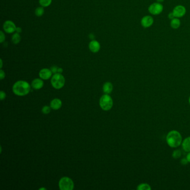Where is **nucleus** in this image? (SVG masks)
Returning a JSON list of instances; mask_svg holds the SVG:
<instances>
[{
  "label": "nucleus",
  "mask_w": 190,
  "mask_h": 190,
  "mask_svg": "<svg viewBox=\"0 0 190 190\" xmlns=\"http://www.w3.org/2000/svg\"><path fill=\"white\" fill-rule=\"evenodd\" d=\"M166 142L171 148L179 147L182 142V137L181 133L176 130H172L168 133L166 136Z\"/></svg>",
  "instance_id": "f257e3e1"
},
{
  "label": "nucleus",
  "mask_w": 190,
  "mask_h": 190,
  "mask_svg": "<svg viewBox=\"0 0 190 190\" xmlns=\"http://www.w3.org/2000/svg\"><path fill=\"white\" fill-rule=\"evenodd\" d=\"M31 90V86L29 83L24 80L16 82L12 86V92L17 96L23 97L27 95Z\"/></svg>",
  "instance_id": "f03ea898"
},
{
  "label": "nucleus",
  "mask_w": 190,
  "mask_h": 190,
  "mask_svg": "<svg viewBox=\"0 0 190 190\" xmlns=\"http://www.w3.org/2000/svg\"><path fill=\"white\" fill-rule=\"evenodd\" d=\"M51 83L53 88L56 89H60L64 87L65 83L64 77L60 73H56L52 77Z\"/></svg>",
  "instance_id": "7ed1b4c3"
},
{
  "label": "nucleus",
  "mask_w": 190,
  "mask_h": 190,
  "mask_svg": "<svg viewBox=\"0 0 190 190\" xmlns=\"http://www.w3.org/2000/svg\"><path fill=\"white\" fill-rule=\"evenodd\" d=\"M99 105L101 108L104 111L110 110L113 105V101L112 97L107 94L102 95L99 100Z\"/></svg>",
  "instance_id": "20e7f679"
},
{
  "label": "nucleus",
  "mask_w": 190,
  "mask_h": 190,
  "mask_svg": "<svg viewBox=\"0 0 190 190\" xmlns=\"http://www.w3.org/2000/svg\"><path fill=\"white\" fill-rule=\"evenodd\" d=\"M59 187L61 190H73L74 184L73 180L68 177H63L59 182Z\"/></svg>",
  "instance_id": "39448f33"
},
{
  "label": "nucleus",
  "mask_w": 190,
  "mask_h": 190,
  "mask_svg": "<svg viewBox=\"0 0 190 190\" xmlns=\"http://www.w3.org/2000/svg\"><path fill=\"white\" fill-rule=\"evenodd\" d=\"M148 10V12L152 15H158L163 12V6L161 3L156 2L151 4Z\"/></svg>",
  "instance_id": "423d86ee"
},
{
  "label": "nucleus",
  "mask_w": 190,
  "mask_h": 190,
  "mask_svg": "<svg viewBox=\"0 0 190 190\" xmlns=\"http://www.w3.org/2000/svg\"><path fill=\"white\" fill-rule=\"evenodd\" d=\"M172 12L175 17L181 18L185 15L186 13V8L183 5H177L173 8Z\"/></svg>",
  "instance_id": "0eeeda50"
},
{
  "label": "nucleus",
  "mask_w": 190,
  "mask_h": 190,
  "mask_svg": "<svg viewBox=\"0 0 190 190\" xmlns=\"http://www.w3.org/2000/svg\"><path fill=\"white\" fill-rule=\"evenodd\" d=\"M153 23L154 19L152 16H144L140 20V24L145 29L151 27L153 25Z\"/></svg>",
  "instance_id": "6e6552de"
},
{
  "label": "nucleus",
  "mask_w": 190,
  "mask_h": 190,
  "mask_svg": "<svg viewBox=\"0 0 190 190\" xmlns=\"http://www.w3.org/2000/svg\"><path fill=\"white\" fill-rule=\"evenodd\" d=\"M16 26L14 22L10 20H8L4 23L3 29L4 31L8 34H12L16 31Z\"/></svg>",
  "instance_id": "1a4fd4ad"
},
{
  "label": "nucleus",
  "mask_w": 190,
  "mask_h": 190,
  "mask_svg": "<svg viewBox=\"0 0 190 190\" xmlns=\"http://www.w3.org/2000/svg\"><path fill=\"white\" fill-rule=\"evenodd\" d=\"M53 73L50 69L47 68H44L40 71L39 77L43 80H48L51 77Z\"/></svg>",
  "instance_id": "9d476101"
},
{
  "label": "nucleus",
  "mask_w": 190,
  "mask_h": 190,
  "mask_svg": "<svg viewBox=\"0 0 190 190\" xmlns=\"http://www.w3.org/2000/svg\"><path fill=\"white\" fill-rule=\"evenodd\" d=\"M89 48L90 50L93 53H97L101 49V45L97 40H93L90 42L89 44Z\"/></svg>",
  "instance_id": "9b49d317"
},
{
  "label": "nucleus",
  "mask_w": 190,
  "mask_h": 190,
  "mask_svg": "<svg viewBox=\"0 0 190 190\" xmlns=\"http://www.w3.org/2000/svg\"><path fill=\"white\" fill-rule=\"evenodd\" d=\"M44 84V82L41 79L36 78L34 80H33V81L32 82L31 86L33 89L35 90H39L43 88Z\"/></svg>",
  "instance_id": "f8f14e48"
},
{
  "label": "nucleus",
  "mask_w": 190,
  "mask_h": 190,
  "mask_svg": "<svg viewBox=\"0 0 190 190\" xmlns=\"http://www.w3.org/2000/svg\"><path fill=\"white\" fill-rule=\"evenodd\" d=\"M62 107V101L58 98H55L51 101V108L53 110H58Z\"/></svg>",
  "instance_id": "ddd939ff"
},
{
  "label": "nucleus",
  "mask_w": 190,
  "mask_h": 190,
  "mask_svg": "<svg viewBox=\"0 0 190 190\" xmlns=\"http://www.w3.org/2000/svg\"><path fill=\"white\" fill-rule=\"evenodd\" d=\"M182 147L183 149L186 152H190V136L187 137L185 140H182Z\"/></svg>",
  "instance_id": "4468645a"
},
{
  "label": "nucleus",
  "mask_w": 190,
  "mask_h": 190,
  "mask_svg": "<svg viewBox=\"0 0 190 190\" xmlns=\"http://www.w3.org/2000/svg\"><path fill=\"white\" fill-rule=\"evenodd\" d=\"M113 86L112 83L106 82L103 86V90L105 94H109L112 92Z\"/></svg>",
  "instance_id": "2eb2a0df"
},
{
  "label": "nucleus",
  "mask_w": 190,
  "mask_h": 190,
  "mask_svg": "<svg viewBox=\"0 0 190 190\" xmlns=\"http://www.w3.org/2000/svg\"><path fill=\"white\" fill-rule=\"evenodd\" d=\"M181 20L179 18L175 17L174 19H172L170 22V26L173 29H178L181 26Z\"/></svg>",
  "instance_id": "dca6fc26"
},
{
  "label": "nucleus",
  "mask_w": 190,
  "mask_h": 190,
  "mask_svg": "<svg viewBox=\"0 0 190 190\" xmlns=\"http://www.w3.org/2000/svg\"><path fill=\"white\" fill-rule=\"evenodd\" d=\"M137 190H151L152 188L151 186L146 183H142L140 184L137 187Z\"/></svg>",
  "instance_id": "f3484780"
},
{
  "label": "nucleus",
  "mask_w": 190,
  "mask_h": 190,
  "mask_svg": "<svg viewBox=\"0 0 190 190\" xmlns=\"http://www.w3.org/2000/svg\"><path fill=\"white\" fill-rule=\"evenodd\" d=\"M21 36L20 35L19 33H15L12 36V42L14 44H17L20 42L21 41Z\"/></svg>",
  "instance_id": "a211bd4d"
},
{
  "label": "nucleus",
  "mask_w": 190,
  "mask_h": 190,
  "mask_svg": "<svg viewBox=\"0 0 190 190\" xmlns=\"http://www.w3.org/2000/svg\"><path fill=\"white\" fill-rule=\"evenodd\" d=\"M181 155H182V152L179 149H176V150H174L173 152H172V157L174 159H179L181 157Z\"/></svg>",
  "instance_id": "6ab92c4d"
},
{
  "label": "nucleus",
  "mask_w": 190,
  "mask_h": 190,
  "mask_svg": "<svg viewBox=\"0 0 190 190\" xmlns=\"http://www.w3.org/2000/svg\"><path fill=\"white\" fill-rule=\"evenodd\" d=\"M52 0H39V4L44 8H47L50 5Z\"/></svg>",
  "instance_id": "aec40b11"
},
{
  "label": "nucleus",
  "mask_w": 190,
  "mask_h": 190,
  "mask_svg": "<svg viewBox=\"0 0 190 190\" xmlns=\"http://www.w3.org/2000/svg\"><path fill=\"white\" fill-rule=\"evenodd\" d=\"M35 15L38 17H40V16H43L44 14V7L41 6V7H39V8H37L35 10Z\"/></svg>",
  "instance_id": "412c9836"
},
{
  "label": "nucleus",
  "mask_w": 190,
  "mask_h": 190,
  "mask_svg": "<svg viewBox=\"0 0 190 190\" xmlns=\"http://www.w3.org/2000/svg\"><path fill=\"white\" fill-rule=\"evenodd\" d=\"M41 110H42L43 114H48L51 112V107H49V106H47V105H45L43 107Z\"/></svg>",
  "instance_id": "4be33fe9"
},
{
  "label": "nucleus",
  "mask_w": 190,
  "mask_h": 190,
  "mask_svg": "<svg viewBox=\"0 0 190 190\" xmlns=\"http://www.w3.org/2000/svg\"><path fill=\"white\" fill-rule=\"evenodd\" d=\"M5 40V35L3 31H0V43H3Z\"/></svg>",
  "instance_id": "5701e85b"
},
{
  "label": "nucleus",
  "mask_w": 190,
  "mask_h": 190,
  "mask_svg": "<svg viewBox=\"0 0 190 190\" xmlns=\"http://www.w3.org/2000/svg\"><path fill=\"white\" fill-rule=\"evenodd\" d=\"M180 163H181V164L183 165V166H185V165H187L188 163H189V162H188V159H187V158L186 157V158H183L181 159Z\"/></svg>",
  "instance_id": "b1692460"
},
{
  "label": "nucleus",
  "mask_w": 190,
  "mask_h": 190,
  "mask_svg": "<svg viewBox=\"0 0 190 190\" xmlns=\"http://www.w3.org/2000/svg\"><path fill=\"white\" fill-rule=\"evenodd\" d=\"M58 67L56 66H51V68L50 70L54 74H56V73H58Z\"/></svg>",
  "instance_id": "393cba45"
},
{
  "label": "nucleus",
  "mask_w": 190,
  "mask_h": 190,
  "mask_svg": "<svg viewBox=\"0 0 190 190\" xmlns=\"http://www.w3.org/2000/svg\"><path fill=\"white\" fill-rule=\"evenodd\" d=\"M6 94L4 92V91H1L0 92V99L1 101H3L6 98Z\"/></svg>",
  "instance_id": "a878e982"
},
{
  "label": "nucleus",
  "mask_w": 190,
  "mask_h": 190,
  "mask_svg": "<svg viewBox=\"0 0 190 190\" xmlns=\"http://www.w3.org/2000/svg\"><path fill=\"white\" fill-rule=\"evenodd\" d=\"M5 77V73L4 72V71L2 69L0 70V79L1 80H3Z\"/></svg>",
  "instance_id": "bb28decb"
},
{
  "label": "nucleus",
  "mask_w": 190,
  "mask_h": 190,
  "mask_svg": "<svg viewBox=\"0 0 190 190\" xmlns=\"http://www.w3.org/2000/svg\"><path fill=\"white\" fill-rule=\"evenodd\" d=\"M168 19H169L172 20L173 19H174L175 18V16L173 15V12H170L169 14H168Z\"/></svg>",
  "instance_id": "cd10ccee"
},
{
  "label": "nucleus",
  "mask_w": 190,
  "mask_h": 190,
  "mask_svg": "<svg viewBox=\"0 0 190 190\" xmlns=\"http://www.w3.org/2000/svg\"><path fill=\"white\" fill-rule=\"evenodd\" d=\"M16 32H17V33H21V31H22V29H21V27H17L16 28Z\"/></svg>",
  "instance_id": "c85d7f7f"
},
{
  "label": "nucleus",
  "mask_w": 190,
  "mask_h": 190,
  "mask_svg": "<svg viewBox=\"0 0 190 190\" xmlns=\"http://www.w3.org/2000/svg\"><path fill=\"white\" fill-rule=\"evenodd\" d=\"M187 159H188L189 163H190V152H188V154L186 155Z\"/></svg>",
  "instance_id": "c756f323"
},
{
  "label": "nucleus",
  "mask_w": 190,
  "mask_h": 190,
  "mask_svg": "<svg viewBox=\"0 0 190 190\" xmlns=\"http://www.w3.org/2000/svg\"><path fill=\"white\" fill-rule=\"evenodd\" d=\"M63 71V69L62 68H59L58 70V73H60L62 74Z\"/></svg>",
  "instance_id": "7c9ffc66"
},
{
  "label": "nucleus",
  "mask_w": 190,
  "mask_h": 190,
  "mask_svg": "<svg viewBox=\"0 0 190 190\" xmlns=\"http://www.w3.org/2000/svg\"><path fill=\"white\" fill-rule=\"evenodd\" d=\"M0 62H1V66H0V68H1V69L2 68V65H3V62H2V59H1L0 60Z\"/></svg>",
  "instance_id": "2f4dec72"
},
{
  "label": "nucleus",
  "mask_w": 190,
  "mask_h": 190,
  "mask_svg": "<svg viewBox=\"0 0 190 190\" xmlns=\"http://www.w3.org/2000/svg\"><path fill=\"white\" fill-rule=\"evenodd\" d=\"M156 1L158 2H159V3H162L164 1V0H156Z\"/></svg>",
  "instance_id": "473e14b6"
},
{
  "label": "nucleus",
  "mask_w": 190,
  "mask_h": 190,
  "mask_svg": "<svg viewBox=\"0 0 190 190\" xmlns=\"http://www.w3.org/2000/svg\"><path fill=\"white\" fill-rule=\"evenodd\" d=\"M39 190H47V188H39Z\"/></svg>",
  "instance_id": "72a5a7b5"
},
{
  "label": "nucleus",
  "mask_w": 190,
  "mask_h": 190,
  "mask_svg": "<svg viewBox=\"0 0 190 190\" xmlns=\"http://www.w3.org/2000/svg\"><path fill=\"white\" fill-rule=\"evenodd\" d=\"M188 101H189V103H190V97H189V99H188Z\"/></svg>",
  "instance_id": "f704fd0d"
}]
</instances>
